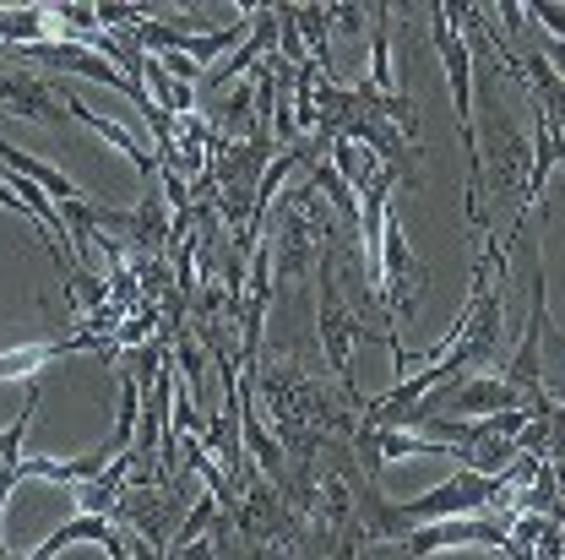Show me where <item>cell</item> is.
<instances>
[{"mask_svg": "<svg viewBox=\"0 0 565 560\" xmlns=\"http://www.w3.org/2000/svg\"><path fill=\"white\" fill-rule=\"evenodd\" d=\"M104 556H109V560H131V550H126V533H115V539H109V550H104Z\"/></svg>", "mask_w": 565, "mask_h": 560, "instance_id": "cell-22", "label": "cell"}, {"mask_svg": "<svg viewBox=\"0 0 565 560\" xmlns=\"http://www.w3.org/2000/svg\"><path fill=\"white\" fill-rule=\"evenodd\" d=\"M321 299H316V332H321V353H327V364H332V376H338V392L349 398L353 409H364L359 403V392H353V344L364 338V310L343 299V283H338V245L321 256Z\"/></svg>", "mask_w": 565, "mask_h": 560, "instance_id": "cell-2", "label": "cell"}, {"mask_svg": "<svg viewBox=\"0 0 565 560\" xmlns=\"http://www.w3.org/2000/svg\"><path fill=\"white\" fill-rule=\"evenodd\" d=\"M294 22H299L305 55L332 76V6H294Z\"/></svg>", "mask_w": 565, "mask_h": 560, "instance_id": "cell-12", "label": "cell"}, {"mask_svg": "<svg viewBox=\"0 0 565 560\" xmlns=\"http://www.w3.org/2000/svg\"><path fill=\"white\" fill-rule=\"evenodd\" d=\"M386 299V316H392V332L419 310V294H424V267L408 245V229L397 223V212H386V229H381V288Z\"/></svg>", "mask_w": 565, "mask_h": 560, "instance_id": "cell-5", "label": "cell"}, {"mask_svg": "<svg viewBox=\"0 0 565 560\" xmlns=\"http://www.w3.org/2000/svg\"><path fill=\"white\" fill-rule=\"evenodd\" d=\"M169 560H223V556H217L212 539H196V545H185V550H169Z\"/></svg>", "mask_w": 565, "mask_h": 560, "instance_id": "cell-20", "label": "cell"}, {"mask_svg": "<svg viewBox=\"0 0 565 560\" xmlns=\"http://www.w3.org/2000/svg\"><path fill=\"white\" fill-rule=\"evenodd\" d=\"M522 511H500V517H446V522H424L408 539H397V556L408 560H429L440 550H457V545H479V550H505L511 545V528H516Z\"/></svg>", "mask_w": 565, "mask_h": 560, "instance_id": "cell-4", "label": "cell"}, {"mask_svg": "<svg viewBox=\"0 0 565 560\" xmlns=\"http://www.w3.org/2000/svg\"><path fill=\"white\" fill-rule=\"evenodd\" d=\"M71 353H98V359L109 364V359H115V344L87 338V332H66L61 344H22V349L0 353V381H39V370H44V364L71 359Z\"/></svg>", "mask_w": 565, "mask_h": 560, "instance_id": "cell-7", "label": "cell"}, {"mask_svg": "<svg viewBox=\"0 0 565 560\" xmlns=\"http://www.w3.org/2000/svg\"><path fill=\"white\" fill-rule=\"evenodd\" d=\"M500 22H505V39H516V28L527 22V11H522L516 0H500Z\"/></svg>", "mask_w": 565, "mask_h": 560, "instance_id": "cell-21", "label": "cell"}, {"mask_svg": "<svg viewBox=\"0 0 565 560\" xmlns=\"http://www.w3.org/2000/svg\"><path fill=\"white\" fill-rule=\"evenodd\" d=\"M310 186L332 202V212H338V223H343V229H359V197H353L349 180L332 169V158H316V163H310Z\"/></svg>", "mask_w": 565, "mask_h": 560, "instance_id": "cell-13", "label": "cell"}, {"mask_svg": "<svg viewBox=\"0 0 565 560\" xmlns=\"http://www.w3.org/2000/svg\"><path fill=\"white\" fill-rule=\"evenodd\" d=\"M115 533H120V528H115L109 517H93V511H76L71 522H61V528H55V533H50L44 545H33V550H39V556H44V560H55V556H61V550H71V545H98V550H109V539H115Z\"/></svg>", "mask_w": 565, "mask_h": 560, "instance_id": "cell-11", "label": "cell"}, {"mask_svg": "<svg viewBox=\"0 0 565 560\" xmlns=\"http://www.w3.org/2000/svg\"><path fill=\"white\" fill-rule=\"evenodd\" d=\"M370 28V11L364 6H332V33H349V39H359Z\"/></svg>", "mask_w": 565, "mask_h": 560, "instance_id": "cell-18", "label": "cell"}, {"mask_svg": "<svg viewBox=\"0 0 565 560\" xmlns=\"http://www.w3.org/2000/svg\"><path fill=\"white\" fill-rule=\"evenodd\" d=\"M169 359H174V370H180V387H196V392L207 387V381H202V349H196L191 332L174 338V353H169Z\"/></svg>", "mask_w": 565, "mask_h": 560, "instance_id": "cell-16", "label": "cell"}, {"mask_svg": "<svg viewBox=\"0 0 565 560\" xmlns=\"http://www.w3.org/2000/svg\"><path fill=\"white\" fill-rule=\"evenodd\" d=\"M141 82H152V104L163 109V115H196V87H185V82H174L158 55H147V71H141Z\"/></svg>", "mask_w": 565, "mask_h": 560, "instance_id": "cell-14", "label": "cell"}, {"mask_svg": "<svg viewBox=\"0 0 565 560\" xmlns=\"http://www.w3.org/2000/svg\"><path fill=\"white\" fill-rule=\"evenodd\" d=\"M550 283H544V256H539V267H533V299H527V327H522V344L511 359H500V376H505V387H516L522 392V403L533 409V420H544L550 414V392H544V327H550V294H544Z\"/></svg>", "mask_w": 565, "mask_h": 560, "instance_id": "cell-3", "label": "cell"}, {"mask_svg": "<svg viewBox=\"0 0 565 560\" xmlns=\"http://www.w3.org/2000/svg\"><path fill=\"white\" fill-rule=\"evenodd\" d=\"M332 169L353 186V197H364L370 180L381 175V158H375L370 147H359V141H332Z\"/></svg>", "mask_w": 565, "mask_h": 560, "instance_id": "cell-15", "label": "cell"}, {"mask_svg": "<svg viewBox=\"0 0 565 560\" xmlns=\"http://www.w3.org/2000/svg\"><path fill=\"white\" fill-rule=\"evenodd\" d=\"M0 104H6L11 115L44 126V131H61V126H66V98H61L55 76H44V71H33V66L0 71Z\"/></svg>", "mask_w": 565, "mask_h": 560, "instance_id": "cell-6", "label": "cell"}, {"mask_svg": "<svg viewBox=\"0 0 565 560\" xmlns=\"http://www.w3.org/2000/svg\"><path fill=\"white\" fill-rule=\"evenodd\" d=\"M0 169H17V175H28L39 191H50L55 202H76L82 191H76V180L61 175L55 163H44V158H33V152H22V147H11V141L0 137Z\"/></svg>", "mask_w": 565, "mask_h": 560, "instance_id": "cell-10", "label": "cell"}, {"mask_svg": "<svg viewBox=\"0 0 565 560\" xmlns=\"http://www.w3.org/2000/svg\"><path fill=\"white\" fill-rule=\"evenodd\" d=\"M539 28H544V39H565V6H550V0H533V6H522Z\"/></svg>", "mask_w": 565, "mask_h": 560, "instance_id": "cell-17", "label": "cell"}, {"mask_svg": "<svg viewBox=\"0 0 565 560\" xmlns=\"http://www.w3.org/2000/svg\"><path fill=\"white\" fill-rule=\"evenodd\" d=\"M332 245H338V223H332V212H321V191L316 186H299L294 197H282V208H278L273 283L288 288V283L310 278Z\"/></svg>", "mask_w": 565, "mask_h": 560, "instance_id": "cell-1", "label": "cell"}, {"mask_svg": "<svg viewBox=\"0 0 565 560\" xmlns=\"http://www.w3.org/2000/svg\"><path fill=\"white\" fill-rule=\"evenodd\" d=\"M109 463H115V452H109V441H98V446H87L82 457H22V479H50V485L76 490V485L104 479Z\"/></svg>", "mask_w": 565, "mask_h": 560, "instance_id": "cell-8", "label": "cell"}, {"mask_svg": "<svg viewBox=\"0 0 565 560\" xmlns=\"http://www.w3.org/2000/svg\"><path fill=\"white\" fill-rule=\"evenodd\" d=\"M381 104L403 98L397 66H392V6H375V28H370V82H364Z\"/></svg>", "mask_w": 565, "mask_h": 560, "instance_id": "cell-9", "label": "cell"}, {"mask_svg": "<svg viewBox=\"0 0 565 560\" xmlns=\"http://www.w3.org/2000/svg\"><path fill=\"white\" fill-rule=\"evenodd\" d=\"M158 61H163V71H169V76H174V82H185V87H191V82H196V76H202V66H196V61H191V55H180V50H163V55H158Z\"/></svg>", "mask_w": 565, "mask_h": 560, "instance_id": "cell-19", "label": "cell"}]
</instances>
